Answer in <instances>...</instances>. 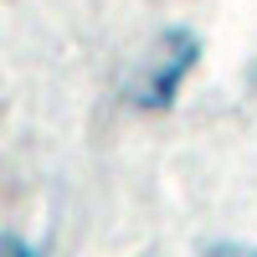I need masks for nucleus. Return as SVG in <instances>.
<instances>
[{
  "mask_svg": "<svg viewBox=\"0 0 257 257\" xmlns=\"http://www.w3.org/2000/svg\"><path fill=\"white\" fill-rule=\"evenodd\" d=\"M190 62H196V41H190L185 31H180V36L170 31V36L160 41V52L149 57V72L134 82V98L144 103V108H165V103L175 98L180 77L190 72Z\"/></svg>",
  "mask_w": 257,
  "mask_h": 257,
  "instance_id": "nucleus-1",
  "label": "nucleus"
},
{
  "mask_svg": "<svg viewBox=\"0 0 257 257\" xmlns=\"http://www.w3.org/2000/svg\"><path fill=\"white\" fill-rule=\"evenodd\" d=\"M206 257H257V252L252 247H211Z\"/></svg>",
  "mask_w": 257,
  "mask_h": 257,
  "instance_id": "nucleus-2",
  "label": "nucleus"
},
{
  "mask_svg": "<svg viewBox=\"0 0 257 257\" xmlns=\"http://www.w3.org/2000/svg\"><path fill=\"white\" fill-rule=\"evenodd\" d=\"M6 257H36V252H26L21 242H11V247H6Z\"/></svg>",
  "mask_w": 257,
  "mask_h": 257,
  "instance_id": "nucleus-3",
  "label": "nucleus"
}]
</instances>
